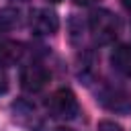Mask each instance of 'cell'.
<instances>
[{"mask_svg": "<svg viewBox=\"0 0 131 131\" xmlns=\"http://www.w3.org/2000/svg\"><path fill=\"white\" fill-rule=\"evenodd\" d=\"M88 25H90V33H92L94 41L100 43V45H106V43L115 41V37L119 35V27H121L119 18L106 8L92 10Z\"/></svg>", "mask_w": 131, "mask_h": 131, "instance_id": "1", "label": "cell"}, {"mask_svg": "<svg viewBox=\"0 0 131 131\" xmlns=\"http://www.w3.org/2000/svg\"><path fill=\"white\" fill-rule=\"evenodd\" d=\"M47 108L57 119H74L78 115V100L70 88H59L49 96Z\"/></svg>", "mask_w": 131, "mask_h": 131, "instance_id": "2", "label": "cell"}, {"mask_svg": "<svg viewBox=\"0 0 131 131\" xmlns=\"http://www.w3.org/2000/svg\"><path fill=\"white\" fill-rule=\"evenodd\" d=\"M47 82H49V72L43 63H29L20 70V86L31 94L43 90Z\"/></svg>", "mask_w": 131, "mask_h": 131, "instance_id": "3", "label": "cell"}, {"mask_svg": "<svg viewBox=\"0 0 131 131\" xmlns=\"http://www.w3.org/2000/svg\"><path fill=\"white\" fill-rule=\"evenodd\" d=\"M31 29L37 35H53L59 29V18L49 8H37L31 12Z\"/></svg>", "mask_w": 131, "mask_h": 131, "instance_id": "4", "label": "cell"}, {"mask_svg": "<svg viewBox=\"0 0 131 131\" xmlns=\"http://www.w3.org/2000/svg\"><path fill=\"white\" fill-rule=\"evenodd\" d=\"M102 104L108 106L111 111L125 113V111L131 108V96L121 88H108V90L102 92Z\"/></svg>", "mask_w": 131, "mask_h": 131, "instance_id": "5", "label": "cell"}, {"mask_svg": "<svg viewBox=\"0 0 131 131\" xmlns=\"http://www.w3.org/2000/svg\"><path fill=\"white\" fill-rule=\"evenodd\" d=\"M111 63L119 74L131 76V45L129 43L117 45L113 49V53H111Z\"/></svg>", "mask_w": 131, "mask_h": 131, "instance_id": "6", "label": "cell"}, {"mask_svg": "<svg viewBox=\"0 0 131 131\" xmlns=\"http://www.w3.org/2000/svg\"><path fill=\"white\" fill-rule=\"evenodd\" d=\"M23 55V45L16 41H0V68L14 66Z\"/></svg>", "mask_w": 131, "mask_h": 131, "instance_id": "7", "label": "cell"}, {"mask_svg": "<svg viewBox=\"0 0 131 131\" xmlns=\"http://www.w3.org/2000/svg\"><path fill=\"white\" fill-rule=\"evenodd\" d=\"M16 23H18V14L14 10H10V8L0 10V29H12Z\"/></svg>", "mask_w": 131, "mask_h": 131, "instance_id": "8", "label": "cell"}, {"mask_svg": "<svg viewBox=\"0 0 131 131\" xmlns=\"http://www.w3.org/2000/svg\"><path fill=\"white\" fill-rule=\"evenodd\" d=\"M98 131H123V129L115 121H100L98 123Z\"/></svg>", "mask_w": 131, "mask_h": 131, "instance_id": "9", "label": "cell"}, {"mask_svg": "<svg viewBox=\"0 0 131 131\" xmlns=\"http://www.w3.org/2000/svg\"><path fill=\"white\" fill-rule=\"evenodd\" d=\"M8 90V78H6V74L0 70V94H4Z\"/></svg>", "mask_w": 131, "mask_h": 131, "instance_id": "10", "label": "cell"}, {"mask_svg": "<svg viewBox=\"0 0 131 131\" xmlns=\"http://www.w3.org/2000/svg\"><path fill=\"white\" fill-rule=\"evenodd\" d=\"M74 2H76V4H84V6H86V4H92V2H98V0H74Z\"/></svg>", "mask_w": 131, "mask_h": 131, "instance_id": "11", "label": "cell"}, {"mask_svg": "<svg viewBox=\"0 0 131 131\" xmlns=\"http://www.w3.org/2000/svg\"><path fill=\"white\" fill-rule=\"evenodd\" d=\"M55 131H74V129H68V127H57Z\"/></svg>", "mask_w": 131, "mask_h": 131, "instance_id": "12", "label": "cell"}, {"mask_svg": "<svg viewBox=\"0 0 131 131\" xmlns=\"http://www.w3.org/2000/svg\"><path fill=\"white\" fill-rule=\"evenodd\" d=\"M123 4H125L127 8H131V0H123Z\"/></svg>", "mask_w": 131, "mask_h": 131, "instance_id": "13", "label": "cell"}, {"mask_svg": "<svg viewBox=\"0 0 131 131\" xmlns=\"http://www.w3.org/2000/svg\"><path fill=\"white\" fill-rule=\"evenodd\" d=\"M47 2H53V4H55V2H61V0H47Z\"/></svg>", "mask_w": 131, "mask_h": 131, "instance_id": "14", "label": "cell"}]
</instances>
